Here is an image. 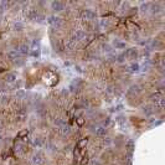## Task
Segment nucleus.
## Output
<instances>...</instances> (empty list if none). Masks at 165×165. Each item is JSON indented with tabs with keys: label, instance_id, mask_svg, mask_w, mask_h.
Returning a JSON list of instances; mask_svg holds the SVG:
<instances>
[{
	"label": "nucleus",
	"instance_id": "1",
	"mask_svg": "<svg viewBox=\"0 0 165 165\" xmlns=\"http://www.w3.org/2000/svg\"><path fill=\"white\" fill-rule=\"evenodd\" d=\"M86 37H87V32L85 30H74L72 35V40L74 42H78V41H83Z\"/></svg>",
	"mask_w": 165,
	"mask_h": 165
},
{
	"label": "nucleus",
	"instance_id": "2",
	"mask_svg": "<svg viewBox=\"0 0 165 165\" xmlns=\"http://www.w3.org/2000/svg\"><path fill=\"white\" fill-rule=\"evenodd\" d=\"M82 16H83V19H86L87 21H93L97 17V13L92 9H85L82 11Z\"/></svg>",
	"mask_w": 165,
	"mask_h": 165
},
{
	"label": "nucleus",
	"instance_id": "3",
	"mask_svg": "<svg viewBox=\"0 0 165 165\" xmlns=\"http://www.w3.org/2000/svg\"><path fill=\"white\" fill-rule=\"evenodd\" d=\"M14 50H15V51H17L19 54H20L21 57H22V56H26V55H29V54H30V46H29V45H26V44L17 45V46L15 47Z\"/></svg>",
	"mask_w": 165,
	"mask_h": 165
},
{
	"label": "nucleus",
	"instance_id": "4",
	"mask_svg": "<svg viewBox=\"0 0 165 165\" xmlns=\"http://www.w3.org/2000/svg\"><path fill=\"white\" fill-rule=\"evenodd\" d=\"M48 22H50L51 25H54L56 29L61 28V26L63 25V20L61 17H58V16H50V17H48Z\"/></svg>",
	"mask_w": 165,
	"mask_h": 165
},
{
	"label": "nucleus",
	"instance_id": "5",
	"mask_svg": "<svg viewBox=\"0 0 165 165\" xmlns=\"http://www.w3.org/2000/svg\"><path fill=\"white\" fill-rule=\"evenodd\" d=\"M51 9L54 13H60V11H62L63 9H65V4L61 3V1H52L51 3Z\"/></svg>",
	"mask_w": 165,
	"mask_h": 165
},
{
	"label": "nucleus",
	"instance_id": "6",
	"mask_svg": "<svg viewBox=\"0 0 165 165\" xmlns=\"http://www.w3.org/2000/svg\"><path fill=\"white\" fill-rule=\"evenodd\" d=\"M76 44L77 42H74L72 39H67V40L63 41V46H65V50H67V51L76 50Z\"/></svg>",
	"mask_w": 165,
	"mask_h": 165
},
{
	"label": "nucleus",
	"instance_id": "7",
	"mask_svg": "<svg viewBox=\"0 0 165 165\" xmlns=\"http://www.w3.org/2000/svg\"><path fill=\"white\" fill-rule=\"evenodd\" d=\"M125 55V58H129V60H134L138 57V50L135 47H132L129 50H127V52H124Z\"/></svg>",
	"mask_w": 165,
	"mask_h": 165
},
{
	"label": "nucleus",
	"instance_id": "8",
	"mask_svg": "<svg viewBox=\"0 0 165 165\" xmlns=\"http://www.w3.org/2000/svg\"><path fill=\"white\" fill-rule=\"evenodd\" d=\"M162 10H163V7L162 5H160L159 3H155V4H150L149 5V11H150L152 14H159V13H162Z\"/></svg>",
	"mask_w": 165,
	"mask_h": 165
},
{
	"label": "nucleus",
	"instance_id": "9",
	"mask_svg": "<svg viewBox=\"0 0 165 165\" xmlns=\"http://www.w3.org/2000/svg\"><path fill=\"white\" fill-rule=\"evenodd\" d=\"M32 163H34V165H44L45 164L44 156L41 155L40 153H36V154L32 156Z\"/></svg>",
	"mask_w": 165,
	"mask_h": 165
},
{
	"label": "nucleus",
	"instance_id": "10",
	"mask_svg": "<svg viewBox=\"0 0 165 165\" xmlns=\"http://www.w3.org/2000/svg\"><path fill=\"white\" fill-rule=\"evenodd\" d=\"M112 47H114L115 50H123V48L127 47V44L124 42V41H122V40L114 39L113 40V46H112Z\"/></svg>",
	"mask_w": 165,
	"mask_h": 165
},
{
	"label": "nucleus",
	"instance_id": "11",
	"mask_svg": "<svg viewBox=\"0 0 165 165\" xmlns=\"http://www.w3.org/2000/svg\"><path fill=\"white\" fill-rule=\"evenodd\" d=\"M92 130L96 133V135H101V137L104 135V134L107 133V129L104 128L103 125H93V129Z\"/></svg>",
	"mask_w": 165,
	"mask_h": 165
},
{
	"label": "nucleus",
	"instance_id": "12",
	"mask_svg": "<svg viewBox=\"0 0 165 165\" xmlns=\"http://www.w3.org/2000/svg\"><path fill=\"white\" fill-rule=\"evenodd\" d=\"M4 81H5L6 83H14V82L16 81V74L13 73V72L6 73L5 76H4Z\"/></svg>",
	"mask_w": 165,
	"mask_h": 165
},
{
	"label": "nucleus",
	"instance_id": "13",
	"mask_svg": "<svg viewBox=\"0 0 165 165\" xmlns=\"http://www.w3.org/2000/svg\"><path fill=\"white\" fill-rule=\"evenodd\" d=\"M7 58H9V60H11V61H16V60L21 58V56H20V54H19L17 51H15V50H11V51H9V52H7Z\"/></svg>",
	"mask_w": 165,
	"mask_h": 165
},
{
	"label": "nucleus",
	"instance_id": "14",
	"mask_svg": "<svg viewBox=\"0 0 165 165\" xmlns=\"http://www.w3.org/2000/svg\"><path fill=\"white\" fill-rule=\"evenodd\" d=\"M140 92H142V89L138 83H133L129 87V91H128V93H133V95H138V93H140Z\"/></svg>",
	"mask_w": 165,
	"mask_h": 165
},
{
	"label": "nucleus",
	"instance_id": "15",
	"mask_svg": "<svg viewBox=\"0 0 165 165\" xmlns=\"http://www.w3.org/2000/svg\"><path fill=\"white\" fill-rule=\"evenodd\" d=\"M128 72H133V73H135V72H139L140 71V65L139 63H135V62H133L132 65H130L129 67H128Z\"/></svg>",
	"mask_w": 165,
	"mask_h": 165
},
{
	"label": "nucleus",
	"instance_id": "16",
	"mask_svg": "<svg viewBox=\"0 0 165 165\" xmlns=\"http://www.w3.org/2000/svg\"><path fill=\"white\" fill-rule=\"evenodd\" d=\"M70 125L68 124H66V123H62L61 125H60V132H61L62 134H68L71 130H70Z\"/></svg>",
	"mask_w": 165,
	"mask_h": 165
},
{
	"label": "nucleus",
	"instance_id": "17",
	"mask_svg": "<svg viewBox=\"0 0 165 165\" xmlns=\"http://www.w3.org/2000/svg\"><path fill=\"white\" fill-rule=\"evenodd\" d=\"M13 29H14V31H22V30L25 29V26L22 22H15V24L13 25Z\"/></svg>",
	"mask_w": 165,
	"mask_h": 165
},
{
	"label": "nucleus",
	"instance_id": "18",
	"mask_svg": "<svg viewBox=\"0 0 165 165\" xmlns=\"http://www.w3.org/2000/svg\"><path fill=\"white\" fill-rule=\"evenodd\" d=\"M102 51L106 52V54H112V52H113V47H112L111 45H108V44H103L102 45Z\"/></svg>",
	"mask_w": 165,
	"mask_h": 165
},
{
	"label": "nucleus",
	"instance_id": "19",
	"mask_svg": "<svg viewBox=\"0 0 165 165\" xmlns=\"http://www.w3.org/2000/svg\"><path fill=\"white\" fill-rule=\"evenodd\" d=\"M115 61L119 62V63H123V62H125V55H124V52L123 54H119L117 57H115Z\"/></svg>",
	"mask_w": 165,
	"mask_h": 165
},
{
	"label": "nucleus",
	"instance_id": "20",
	"mask_svg": "<svg viewBox=\"0 0 165 165\" xmlns=\"http://www.w3.org/2000/svg\"><path fill=\"white\" fill-rule=\"evenodd\" d=\"M149 5H150V3L142 4V5H140V11H142V13H148V11H149Z\"/></svg>",
	"mask_w": 165,
	"mask_h": 165
},
{
	"label": "nucleus",
	"instance_id": "21",
	"mask_svg": "<svg viewBox=\"0 0 165 165\" xmlns=\"http://www.w3.org/2000/svg\"><path fill=\"white\" fill-rule=\"evenodd\" d=\"M133 147H134V142H133V140H129L128 143L125 144V148H127V150H128L129 153L133 152Z\"/></svg>",
	"mask_w": 165,
	"mask_h": 165
},
{
	"label": "nucleus",
	"instance_id": "22",
	"mask_svg": "<svg viewBox=\"0 0 165 165\" xmlns=\"http://www.w3.org/2000/svg\"><path fill=\"white\" fill-rule=\"evenodd\" d=\"M42 144H44V142L42 139H40V138H35V140H34V145H36V147H42Z\"/></svg>",
	"mask_w": 165,
	"mask_h": 165
},
{
	"label": "nucleus",
	"instance_id": "23",
	"mask_svg": "<svg viewBox=\"0 0 165 165\" xmlns=\"http://www.w3.org/2000/svg\"><path fill=\"white\" fill-rule=\"evenodd\" d=\"M14 63H15V65H16V66H22V65H24V63H25V60L21 57V58L16 60V61H14Z\"/></svg>",
	"mask_w": 165,
	"mask_h": 165
},
{
	"label": "nucleus",
	"instance_id": "24",
	"mask_svg": "<svg viewBox=\"0 0 165 165\" xmlns=\"http://www.w3.org/2000/svg\"><path fill=\"white\" fill-rule=\"evenodd\" d=\"M31 56H34V57H39V56H40V50H39V48L32 50L31 51Z\"/></svg>",
	"mask_w": 165,
	"mask_h": 165
},
{
	"label": "nucleus",
	"instance_id": "25",
	"mask_svg": "<svg viewBox=\"0 0 165 165\" xmlns=\"http://www.w3.org/2000/svg\"><path fill=\"white\" fill-rule=\"evenodd\" d=\"M111 123V119L109 118H104V121H103V123H102V125L104 127V128H106V127L108 125Z\"/></svg>",
	"mask_w": 165,
	"mask_h": 165
},
{
	"label": "nucleus",
	"instance_id": "26",
	"mask_svg": "<svg viewBox=\"0 0 165 165\" xmlns=\"http://www.w3.org/2000/svg\"><path fill=\"white\" fill-rule=\"evenodd\" d=\"M104 144H106V145H111L112 144V139H111V138H104Z\"/></svg>",
	"mask_w": 165,
	"mask_h": 165
},
{
	"label": "nucleus",
	"instance_id": "27",
	"mask_svg": "<svg viewBox=\"0 0 165 165\" xmlns=\"http://www.w3.org/2000/svg\"><path fill=\"white\" fill-rule=\"evenodd\" d=\"M91 165H102V163H99L98 160H93V162L91 163Z\"/></svg>",
	"mask_w": 165,
	"mask_h": 165
},
{
	"label": "nucleus",
	"instance_id": "28",
	"mask_svg": "<svg viewBox=\"0 0 165 165\" xmlns=\"http://www.w3.org/2000/svg\"><path fill=\"white\" fill-rule=\"evenodd\" d=\"M62 95H63V96H67V95H68V91H67L66 88H63V89H62Z\"/></svg>",
	"mask_w": 165,
	"mask_h": 165
},
{
	"label": "nucleus",
	"instance_id": "29",
	"mask_svg": "<svg viewBox=\"0 0 165 165\" xmlns=\"http://www.w3.org/2000/svg\"><path fill=\"white\" fill-rule=\"evenodd\" d=\"M5 102H7V97H6V96H4L3 98H1V103H5Z\"/></svg>",
	"mask_w": 165,
	"mask_h": 165
},
{
	"label": "nucleus",
	"instance_id": "30",
	"mask_svg": "<svg viewBox=\"0 0 165 165\" xmlns=\"http://www.w3.org/2000/svg\"><path fill=\"white\" fill-rule=\"evenodd\" d=\"M1 130H3V125H1V123H0V133H1Z\"/></svg>",
	"mask_w": 165,
	"mask_h": 165
},
{
	"label": "nucleus",
	"instance_id": "31",
	"mask_svg": "<svg viewBox=\"0 0 165 165\" xmlns=\"http://www.w3.org/2000/svg\"><path fill=\"white\" fill-rule=\"evenodd\" d=\"M0 140H1V135H0Z\"/></svg>",
	"mask_w": 165,
	"mask_h": 165
}]
</instances>
